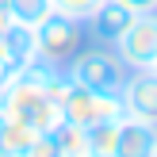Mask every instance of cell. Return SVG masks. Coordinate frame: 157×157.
Masks as SVG:
<instances>
[{"mask_svg": "<svg viewBox=\"0 0 157 157\" xmlns=\"http://www.w3.org/2000/svg\"><path fill=\"white\" fill-rule=\"evenodd\" d=\"M134 8H127L123 0H104V4L96 8V12L88 15V19L81 23L84 27V35L92 38V42H100V46H115L123 38V31L134 23Z\"/></svg>", "mask_w": 157, "mask_h": 157, "instance_id": "cell-7", "label": "cell"}, {"mask_svg": "<svg viewBox=\"0 0 157 157\" xmlns=\"http://www.w3.org/2000/svg\"><path fill=\"white\" fill-rule=\"evenodd\" d=\"M50 134H54V142L61 146L65 157H92V150H88V130H84V127H73V123L61 119Z\"/></svg>", "mask_w": 157, "mask_h": 157, "instance_id": "cell-10", "label": "cell"}, {"mask_svg": "<svg viewBox=\"0 0 157 157\" xmlns=\"http://www.w3.org/2000/svg\"><path fill=\"white\" fill-rule=\"evenodd\" d=\"M111 157H157V127L138 119H119V142Z\"/></svg>", "mask_w": 157, "mask_h": 157, "instance_id": "cell-8", "label": "cell"}, {"mask_svg": "<svg viewBox=\"0 0 157 157\" xmlns=\"http://www.w3.org/2000/svg\"><path fill=\"white\" fill-rule=\"evenodd\" d=\"M0 54H4L8 61H12L15 69H27L31 61H38V50H35V27H27V23H8L4 35H0Z\"/></svg>", "mask_w": 157, "mask_h": 157, "instance_id": "cell-9", "label": "cell"}, {"mask_svg": "<svg viewBox=\"0 0 157 157\" xmlns=\"http://www.w3.org/2000/svg\"><path fill=\"white\" fill-rule=\"evenodd\" d=\"M0 8H4L15 23H27V27H38V23L54 12L50 0H0Z\"/></svg>", "mask_w": 157, "mask_h": 157, "instance_id": "cell-11", "label": "cell"}, {"mask_svg": "<svg viewBox=\"0 0 157 157\" xmlns=\"http://www.w3.org/2000/svg\"><path fill=\"white\" fill-rule=\"evenodd\" d=\"M119 104H123V115L127 119L157 127V73L153 69H130L127 81H123Z\"/></svg>", "mask_w": 157, "mask_h": 157, "instance_id": "cell-6", "label": "cell"}, {"mask_svg": "<svg viewBox=\"0 0 157 157\" xmlns=\"http://www.w3.org/2000/svg\"><path fill=\"white\" fill-rule=\"evenodd\" d=\"M115 142H119V119H107V123L88 127V150H92V157H111Z\"/></svg>", "mask_w": 157, "mask_h": 157, "instance_id": "cell-12", "label": "cell"}, {"mask_svg": "<svg viewBox=\"0 0 157 157\" xmlns=\"http://www.w3.org/2000/svg\"><path fill=\"white\" fill-rule=\"evenodd\" d=\"M23 157H65V153H61V146L54 142V134H38L35 142L27 146V153H23Z\"/></svg>", "mask_w": 157, "mask_h": 157, "instance_id": "cell-15", "label": "cell"}, {"mask_svg": "<svg viewBox=\"0 0 157 157\" xmlns=\"http://www.w3.org/2000/svg\"><path fill=\"white\" fill-rule=\"evenodd\" d=\"M42 77H46V65L42 61H31V65L0 92V115L12 119V123H19V127H31L35 134H50L61 123V107L46 96Z\"/></svg>", "mask_w": 157, "mask_h": 157, "instance_id": "cell-1", "label": "cell"}, {"mask_svg": "<svg viewBox=\"0 0 157 157\" xmlns=\"http://www.w3.org/2000/svg\"><path fill=\"white\" fill-rule=\"evenodd\" d=\"M15 77H19V69H15V65H12V61H8V58H4V54H0V92H4V88H8V84H12V81H15Z\"/></svg>", "mask_w": 157, "mask_h": 157, "instance_id": "cell-16", "label": "cell"}, {"mask_svg": "<svg viewBox=\"0 0 157 157\" xmlns=\"http://www.w3.org/2000/svg\"><path fill=\"white\" fill-rule=\"evenodd\" d=\"M100 4H104V0H50V8L58 15H69V19H77V23H84Z\"/></svg>", "mask_w": 157, "mask_h": 157, "instance_id": "cell-14", "label": "cell"}, {"mask_svg": "<svg viewBox=\"0 0 157 157\" xmlns=\"http://www.w3.org/2000/svg\"><path fill=\"white\" fill-rule=\"evenodd\" d=\"M61 119L73 123V127H96V123H107V119H123V104L119 96H107V92H92L84 84L73 81L69 96L61 100Z\"/></svg>", "mask_w": 157, "mask_h": 157, "instance_id": "cell-4", "label": "cell"}, {"mask_svg": "<svg viewBox=\"0 0 157 157\" xmlns=\"http://www.w3.org/2000/svg\"><path fill=\"white\" fill-rule=\"evenodd\" d=\"M35 130L31 127H19V123H12V119H4V130H0V150L4 153H15V157H23L27 153V146L35 142Z\"/></svg>", "mask_w": 157, "mask_h": 157, "instance_id": "cell-13", "label": "cell"}, {"mask_svg": "<svg viewBox=\"0 0 157 157\" xmlns=\"http://www.w3.org/2000/svg\"><path fill=\"white\" fill-rule=\"evenodd\" d=\"M69 77L77 84L92 92H107V96H119L123 92V81H127L130 69L123 65V58L111 50V46H88V50H77L69 58Z\"/></svg>", "mask_w": 157, "mask_h": 157, "instance_id": "cell-2", "label": "cell"}, {"mask_svg": "<svg viewBox=\"0 0 157 157\" xmlns=\"http://www.w3.org/2000/svg\"><path fill=\"white\" fill-rule=\"evenodd\" d=\"M127 8H134V12H157V0H123Z\"/></svg>", "mask_w": 157, "mask_h": 157, "instance_id": "cell-17", "label": "cell"}, {"mask_svg": "<svg viewBox=\"0 0 157 157\" xmlns=\"http://www.w3.org/2000/svg\"><path fill=\"white\" fill-rule=\"evenodd\" d=\"M150 69H153V73H157V58H153V65H150Z\"/></svg>", "mask_w": 157, "mask_h": 157, "instance_id": "cell-20", "label": "cell"}, {"mask_svg": "<svg viewBox=\"0 0 157 157\" xmlns=\"http://www.w3.org/2000/svg\"><path fill=\"white\" fill-rule=\"evenodd\" d=\"M35 50L42 65H69V58L81 50V23L50 12L35 27Z\"/></svg>", "mask_w": 157, "mask_h": 157, "instance_id": "cell-3", "label": "cell"}, {"mask_svg": "<svg viewBox=\"0 0 157 157\" xmlns=\"http://www.w3.org/2000/svg\"><path fill=\"white\" fill-rule=\"evenodd\" d=\"M111 50L123 58L127 69H150L157 58V12H138Z\"/></svg>", "mask_w": 157, "mask_h": 157, "instance_id": "cell-5", "label": "cell"}, {"mask_svg": "<svg viewBox=\"0 0 157 157\" xmlns=\"http://www.w3.org/2000/svg\"><path fill=\"white\" fill-rule=\"evenodd\" d=\"M0 130H4V115H0Z\"/></svg>", "mask_w": 157, "mask_h": 157, "instance_id": "cell-21", "label": "cell"}, {"mask_svg": "<svg viewBox=\"0 0 157 157\" xmlns=\"http://www.w3.org/2000/svg\"><path fill=\"white\" fill-rule=\"evenodd\" d=\"M0 157H15V153H4V150H0Z\"/></svg>", "mask_w": 157, "mask_h": 157, "instance_id": "cell-19", "label": "cell"}, {"mask_svg": "<svg viewBox=\"0 0 157 157\" xmlns=\"http://www.w3.org/2000/svg\"><path fill=\"white\" fill-rule=\"evenodd\" d=\"M8 23H12V15H8L4 8H0V35H4V27H8Z\"/></svg>", "mask_w": 157, "mask_h": 157, "instance_id": "cell-18", "label": "cell"}]
</instances>
